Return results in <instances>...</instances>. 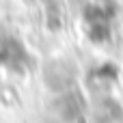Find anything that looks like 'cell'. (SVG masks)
<instances>
[{"mask_svg":"<svg viewBox=\"0 0 123 123\" xmlns=\"http://www.w3.org/2000/svg\"><path fill=\"white\" fill-rule=\"evenodd\" d=\"M28 63V54L24 50V45L15 39V37H0V65L6 69H15V71H24Z\"/></svg>","mask_w":123,"mask_h":123,"instance_id":"6da1fadb","label":"cell"}]
</instances>
